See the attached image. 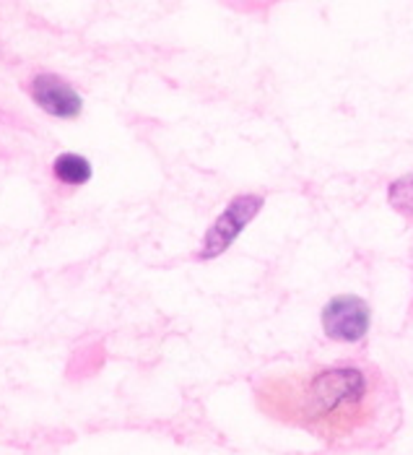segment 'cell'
Wrapping results in <instances>:
<instances>
[{
    "mask_svg": "<svg viewBox=\"0 0 413 455\" xmlns=\"http://www.w3.org/2000/svg\"><path fill=\"white\" fill-rule=\"evenodd\" d=\"M263 209H266V196L263 193H237L224 206V211L210 221L195 258L198 260H216V258L226 255L232 247L237 245V240L244 235V229L260 216Z\"/></svg>",
    "mask_w": 413,
    "mask_h": 455,
    "instance_id": "cell-2",
    "label": "cell"
},
{
    "mask_svg": "<svg viewBox=\"0 0 413 455\" xmlns=\"http://www.w3.org/2000/svg\"><path fill=\"white\" fill-rule=\"evenodd\" d=\"M52 172H55V177L63 185H68V188H81V185H86L91 180V175H94L91 162L86 156H81V154H73V151L60 154L52 162Z\"/></svg>",
    "mask_w": 413,
    "mask_h": 455,
    "instance_id": "cell-5",
    "label": "cell"
},
{
    "mask_svg": "<svg viewBox=\"0 0 413 455\" xmlns=\"http://www.w3.org/2000/svg\"><path fill=\"white\" fill-rule=\"evenodd\" d=\"M32 100L47 115L60 117V120H73L83 109L81 94L70 86L66 78H60L55 73H39V76H35V81H32Z\"/></svg>",
    "mask_w": 413,
    "mask_h": 455,
    "instance_id": "cell-4",
    "label": "cell"
},
{
    "mask_svg": "<svg viewBox=\"0 0 413 455\" xmlns=\"http://www.w3.org/2000/svg\"><path fill=\"white\" fill-rule=\"evenodd\" d=\"M252 393L268 419L305 429L333 445L369 432L382 409L379 372L356 362L266 375Z\"/></svg>",
    "mask_w": 413,
    "mask_h": 455,
    "instance_id": "cell-1",
    "label": "cell"
},
{
    "mask_svg": "<svg viewBox=\"0 0 413 455\" xmlns=\"http://www.w3.org/2000/svg\"><path fill=\"white\" fill-rule=\"evenodd\" d=\"M387 204L395 213L413 216V170L387 185Z\"/></svg>",
    "mask_w": 413,
    "mask_h": 455,
    "instance_id": "cell-6",
    "label": "cell"
},
{
    "mask_svg": "<svg viewBox=\"0 0 413 455\" xmlns=\"http://www.w3.org/2000/svg\"><path fill=\"white\" fill-rule=\"evenodd\" d=\"M322 333L336 344H361L372 331V305L353 294H333L320 310Z\"/></svg>",
    "mask_w": 413,
    "mask_h": 455,
    "instance_id": "cell-3",
    "label": "cell"
}]
</instances>
